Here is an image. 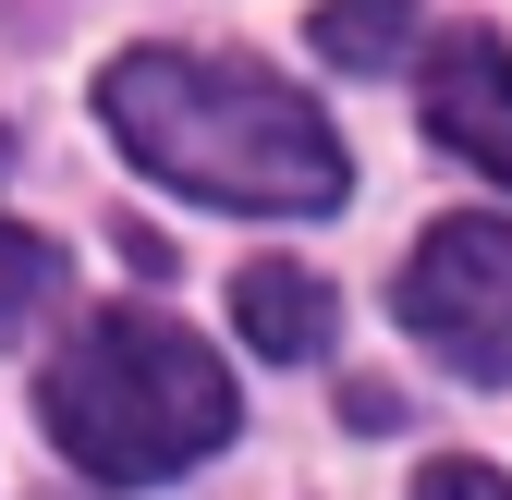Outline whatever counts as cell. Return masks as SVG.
Segmentation results:
<instances>
[{
	"instance_id": "obj_1",
	"label": "cell",
	"mask_w": 512,
	"mask_h": 500,
	"mask_svg": "<svg viewBox=\"0 0 512 500\" xmlns=\"http://www.w3.org/2000/svg\"><path fill=\"white\" fill-rule=\"evenodd\" d=\"M98 110L122 159L171 196H208V208H256V220H293V208H342V135L305 110V86H281L269 61H208V49H122L98 74Z\"/></svg>"
},
{
	"instance_id": "obj_2",
	"label": "cell",
	"mask_w": 512,
	"mask_h": 500,
	"mask_svg": "<svg viewBox=\"0 0 512 500\" xmlns=\"http://www.w3.org/2000/svg\"><path fill=\"white\" fill-rule=\"evenodd\" d=\"M37 415H49V440L74 452L86 476L147 488V476H183V464H208L232 440V379H220V354L183 318L110 305V318H86L74 342L49 354Z\"/></svg>"
},
{
	"instance_id": "obj_3",
	"label": "cell",
	"mask_w": 512,
	"mask_h": 500,
	"mask_svg": "<svg viewBox=\"0 0 512 500\" xmlns=\"http://www.w3.org/2000/svg\"><path fill=\"white\" fill-rule=\"evenodd\" d=\"M391 305H403V330H415L439 366H464V379H512V220H488V208L439 220L415 257H403Z\"/></svg>"
},
{
	"instance_id": "obj_4",
	"label": "cell",
	"mask_w": 512,
	"mask_h": 500,
	"mask_svg": "<svg viewBox=\"0 0 512 500\" xmlns=\"http://www.w3.org/2000/svg\"><path fill=\"white\" fill-rule=\"evenodd\" d=\"M427 135L452 159H476L488 183H512V49L488 25H464V37L427 49Z\"/></svg>"
},
{
	"instance_id": "obj_5",
	"label": "cell",
	"mask_w": 512,
	"mask_h": 500,
	"mask_svg": "<svg viewBox=\"0 0 512 500\" xmlns=\"http://www.w3.org/2000/svg\"><path fill=\"white\" fill-rule=\"evenodd\" d=\"M232 318H244V342H256V354L305 366V354H330L342 305H330V281H317V269H293V257H256V269H232Z\"/></svg>"
},
{
	"instance_id": "obj_6",
	"label": "cell",
	"mask_w": 512,
	"mask_h": 500,
	"mask_svg": "<svg viewBox=\"0 0 512 500\" xmlns=\"http://www.w3.org/2000/svg\"><path fill=\"white\" fill-rule=\"evenodd\" d=\"M403 37H415V0H330V13L305 25V49H317V61H342V74L403 61Z\"/></svg>"
},
{
	"instance_id": "obj_7",
	"label": "cell",
	"mask_w": 512,
	"mask_h": 500,
	"mask_svg": "<svg viewBox=\"0 0 512 500\" xmlns=\"http://www.w3.org/2000/svg\"><path fill=\"white\" fill-rule=\"evenodd\" d=\"M49 281H61V244L0 220V330H13V318H37V305H49Z\"/></svg>"
},
{
	"instance_id": "obj_8",
	"label": "cell",
	"mask_w": 512,
	"mask_h": 500,
	"mask_svg": "<svg viewBox=\"0 0 512 500\" xmlns=\"http://www.w3.org/2000/svg\"><path fill=\"white\" fill-rule=\"evenodd\" d=\"M415 500H512V476H500V464H476V452H439V464L415 476Z\"/></svg>"
},
{
	"instance_id": "obj_9",
	"label": "cell",
	"mask_w": 512,
	"mask_h": 500,
	"mask_svg": "<svg viewBox=\"0 0 512 500\" xmlns=\"http://www.w3.org/2000/svg\"><path fill=\"white\" fill-rule=\"evenodd\" d=\"M49 500H86V488H49Z\"/></svg>"
}]
</instances>
